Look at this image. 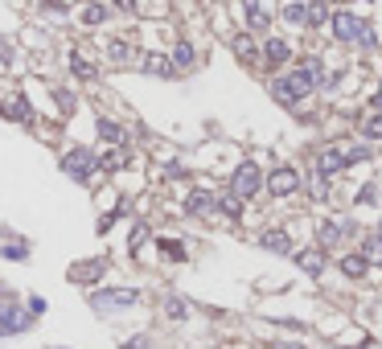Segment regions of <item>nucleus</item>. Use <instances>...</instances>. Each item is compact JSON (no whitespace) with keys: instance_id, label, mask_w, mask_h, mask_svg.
<instances>
[{"instance_id":"nucleus-34","label":"nucleus","mask_w":382,"mask_h":349,"mask_svg":"<svg viewBox=\"0 0 382 349\" xmlns=\"http://www.w3.org/2000/svg\"><path fill=\"white\" fill-rule=\"evenodd\" d=\"M169 316H177V320L185 316V300L181 296H169Z\"/></svg>"},{"instance_id":"nucleus-25","label":"nucleus","mask_w":382,"mask_h":349,"mask_svg":"<svg viewBox=\"0 0 382 349\" xmlns=\"http://www.w3.org/2000/svg\"><path fill=\"white\" fill-rule=\"evenodd\" d=\"M366 263H382V234H374V238H366Z\"/></svg>"},{"instance_id":"nucleus-18","label":"nucleus","mask_w":382,"mask_h":349,"mask_svg":"<svg viewBox=\"0 0 382 349\" xmlns=\"http://www.w3.org/2000/svg\"><path fill=\"white\" fill-rule=\"evenodd\" d=\"M325 21H329V8H325L321 0L304 4V25H325Z\"/></svg>"},{"instance_id":"nucleus-27","label":"nucleus","mask_w":382,"mask_h":349,"mask_svg":"<svg viewBox=\"0 0 382 349\" xmlns=\"http://www.w3.org/2000/svg\"><path fill=\"white\" fill-rule=\"evenodd\" d=\"M362 131H366V140H382V111L374 115V120H366V124H362Z\"/></svg>"},{"instance_id":"nucleus-5","label":"nucleus","mask_w":382,"mask_h":349,"mask_svg":"<svg viewBox=\"0 0 382 349\" xmlns=\"http://www.w3.org/2000/svg\"><path fill=\"white\" fill-rule=\"evenodd\" d=\"M263 185L271 189V197H288V193L300 189V173L296 169H271V177H267Z\"/></svg>"},{"instance_id":"nucleus-20","label":"nucleus","mask_w":382,"mask_h":349,"mask_svg":"<svg viewBox=\"0 0 382 349\" xmlns=\"http://www.w3.org/2000/svg\"><path fill=\"white\" fill-rule=\"evenodd\" d=\"M4 115H17L21 124H33V111H29V103L25 99H13V107H0Z\"/></svg>"},{"instance_id":"nucleus-28","label":"nucleus","mask_w":382,"mask_h":349,"mask_svg":"<svg viewBox=\"0 0 382 349\" xmlns=\"http://www.w3.org/2000/svg\"><path fill=\"white\" fill-rule=\"evenodd\" d=\"M148 238H152V230H148V226H144V222H140V226H136V230H132V251H140V247H144V243H148Z\"/></svg>"},{"instance_id":"nucleus-16","label":"nucleus","mask_w":382,"mask_h":349,"mask_svg":"<svg viewBox=\"0 0 382 349\" xmlns=\"http://www.w3.org/2000/svg\"><path fill=\"white\" fill-rule=\"evenodd\" d=\"M144 70H148V74H157V79H169L173 62L165 58V54H144Z\"/></svg>"},{"instance_id":"nucleus-31","label":"nucleus","mask_w":382,"mask_h":349,"mask_svg":"<svg viewBox=\"0 0 382 349\" xmlns=\"http://www.w3.org/2000/svg\"><path fill=\"white\" fill-rule=\"evenodd\" d=\"M161 251L173 255V259H185V247H181V243H173V238H161Z\"/></svg>"},{"instance_id":"nucleus-19","label":"nucleus","mask_w":382,"mask_h":349,"mask_svg":"<svg viewBox=\"0 0 382 349\" xmlns=\"http://www.w3.org/2000/svg\"><path fill=\"white\" fill-rule=\"evenodd\" d=\"M193 58H198V54H193V45H189V42H177V45H173V58H169V62H173V66H193Z\"/></svg>"},{"instance_id":"nucleus-12","label":"nucleus","mask_w":382,"mask_h":349,"mask_svg":"<svg viewBox=\"0 0 382 349\" xmlns=\"http://www.w3.org/2000/svg\"><path fill=\"white\" fill-rule=\"evenodd\" d=\"M243 8H247V25L251 29H267L271 25V13L263 8V0H243Z\"/></svg>"},{"instance_id":"nucleus-30","label":"nucleus","mask_w":382,"mask_h":349,"mask_svg":"<svg viewBox=\"0 0 382 349\" xmlns=\"http://www.w3.org/2000/svg\"><path fill=\"white\" fill-rule=\"evenodd\" d=\"M124 165H127L124 152H111V156H103V161H99V169H124Z\"/></svg>"},{"instance_id":"nucleus-7","label":"nucleus","mask_w":382,"mask_h":349,"mask_svg":"<svg viewBox=\"0 0 382 349\" xmlns=\"http://www.w3.org/2000/svg\"><path fill=\"white\" fill-rule=\"evenodd\" d=\"M349 165H345V152H337V148H325L321 156H317V177H325V181H333L337 173H345Z\"/></svg>"},{"instance_id":"nucleus-29","label":"nucleus","mask_w":382,"mask_h":349,"mask_svg":"<svg viewBox=\"0 0 382 349\" xmlns=\"http://www.w3.org/2000/svg\"><path fill=\"white\" fill-rule=\"evenodd\" d=\"M234 54H239V58H251V54H255V42L247 38V33H239V38H234Z\"/></svg>"},{"instance_id":"nucleus-39","label":"nucleus","mask_w":382,"mask_h":349,"mask_svg":"<svg viewBox=\"0 0 382 349\" xmlns=\"http://www.w3.org/2000/svg\"><path fill=\"white\" fill-rule=\"evenodd\" d=\"M127 349H148V341H144V337H136V341H127Z\"/></svg>"},{"instance_id":"nucleus-36","label":"nucleus","mask_w":382,"mask_h":349,"mask_svg":"<svg viewBox=\"0 0 382 349\" xmlns=\"http://www.w3.org/2000/svg\"><path fill=\"white\" fill-rule=\"evenodd\" d=\"M107 54H111L116 62H124V58H127V45L124 42H111V45H107Z\"/></svg>"},{"instance_id":"nucleus-10","label":"nucleus","mask_w":382,"mask_h":349,"mask_svg":"<svg viewBox=\"0 0 382 349\" xmlns=\"http://www.w3.org/2000/svg\"><path fill=\"white\" fill-rule=\"evenodd\" d=\"M263 58H267V66H284V62L292 58V49H288L284 38H267V42H263Z\"/></svg>"},{"instance_id":"nucleus-21","label":"nucleus","mask_w":382,"mask_h":349,"mask_svg":"<svg viewBox=\"0 0 382 349\" xmlns=\"http://www.w3.org/2000/svg\"><path fill=\"white\" fill-rule=\"evenodd\" d=\"M99 136H103L107 144H124V128L111 124V120H99Z\"/></svg>"},{"instance_id":"nucleus-41","label":"nucleus","mask_w":382,"mask_h":349,"mask_svg":"<svg viewBox=\"0 0 382 349\" xmlns=\"http://www.w3.org/2000/svg\"><path fill=\"white\" fill-rule=\"evenodd\" d=\"M271 349H304V346H288V341H276Z\"/></svg>"},{"instance_id":"nucleus-6","label":"nucleus","mask_w":382,"mask_h":349,"mask_svg":"<svg viewBox=\"0 0 382 349\" xmlns=\"http://www.w3.org/2000/svg\"><path fill=\"white\" fill-rule=\"evenodd\" d=\"M107 271V255H99V259H83L70 267V284H95L99 275Z\"/></svg>"},{"instance_id":"nucleus-22","label":"nucleus","mask_w":382,"mask_h":349,"mask_svg":"<svg viewBox=\"0 0 382 349\" xmlns=\"http://www.w3.org/2000/svg\"><path fill=\"white\" fill-rule=\"evenodd\" d=\"M218 210H222V214H226V218H243V202H239V197H234V193H226V197H222V202H218Z\"/></svg>"},{"instance_id":"nucleus-24","label":"nucleus","mask_w":382,"mask_h":349,"mask_svg":"<svg viewBox=\"0 0 382 349\" xmlns=\"http://www.w3.org/2000/svg\"><path fill=\"white\" fill-rule=\"evenodd\" d=\"M107 21V8L103 4H86L83 8V25H103Z\"/></svg>"},{"instance_id":"nucleus-26","label":"nucleus","mask_w":382,"mask_h":349,"mask_svg":"<svg viewBox=\"0 0 382 349\" xmlns=\"http://www.w3.org/2000/svg\"><path fill=\"white\" fill-rule=\"evenodd\" d=\"M284 21H288V25H304V4H300V0L284 4Z\"/></svg>"},{"instance_id":"nucleus-37","label":"nucleus","mask_w":382,"mask_h":349,"mask_svg":"<svg viewBox=\"0 0 382 349\" xmlns=\"http://www.w3.org/2000/svg\"><path fill=\"white\" fill-rule=\"evenodd\" d=\"M45 312V300L42 296H33V300H29V316H42Z\"/></svg>"},{"instance_id":"nucleus-17","label":"nucleus","mask_w":382,"mask_h":349,"mask_svg":"<svg viewBox=\"0 0 382 349\" xmlns=\"http://www.w3.org/2000/svg\"><path fill=\"white\" fill-rule=\"evenodd\" d=\"M321 243H337L341 234H349V222H321Z\"/></svg>"},{"instance_id":"nucleus-35","label":"nucleus","mask_w":382,"mask_h":349,"mask_svg":"<svg viewBox=\"0 0 382 349\" xmlns=\"http://www.w3.org/2000/svg\"><path fill=\"white\" fill-rule=\"evenodd\" d=\"M374 197H379V193H374V185H366V189L358 193V206H374Z\"/></svg>"},{"instance_id":"nucleus-23","label":"nucleus","mask_w":382,"mask_h":349,"mask_svg":"<svg viewBox=\"0 0 382 349\" xmlns=\"http://www.w3.org/2000/svg\"><path fill=\"white\" fill-rule=\"evenodd\" d=\"M70 70H74L83 83H90V79H95V66H90L86 58H79V54H70Z\"/></svg>"},{"instance_id":"nucleus-1","label":"nucleus","mask_w":382,"mask_h":349,"mask_svg":"<svg viewBox=\"0 0 382 349\" xmlns=\"http://www.w3.org/2000/svg\"><path fill=\"white\" fill-rule=\"evenodd\" d=\"M259 189H263V173H259V165L243 161V165L234 169V177H230V193H234L239 202H251Z\"/></svg>"},{"instance_id":"nucleus-33","label":"nucleus","mask_w":382,"mask_h":349,"mask_svg":"<svg viewBox=\"0 0 382 349\" xmlns=\"http://www.w3.org/2000/svg\"><path fill=\"white\" fill-rule=\"evenodd\" d=\"M0 255H8V259H25L29 247H25V243H17V247H0Z\"/></svg>"},{"instance_id":"nucleus-38","label":"nucleus","mask_w":382,"mask_h":349,"mask_svg":"<svg viewBox=\"0 0 382 349\" xmlns=\"http://www.w3.org/2000/svg\"><path fill=\"white\" fill-rule=\"evenodd\" d=\"M116 4H120L124 13H136V0H116Z\"/></svg>"},{"instance_id":"nucleus-15","label":"nucleus","mask_w":382,"mask_h":349,"mask_svg":"<svg viewBox=\"0 0 382 349\" xmlns=\"http://www.w3.org/2000/svg\"><path fill=\"white\" fill-rule=\"evenodd\" d=\"M271 95H276V99H280L284 107H296V103H300V95L292 90V83H288V74H284V79H271Z\"/></svg>"},{"instance_id":"nucleus-40","label":"nucleus","mask_w":382,"mask_h":349,"mask_svg":"<svg viewBox=\"0 0 382 349\" xmlns=\"http://www.w3.org/2000/svg\"><path fill=\"white\" fill-rule=\"evenodd\" d=\"M370 107H374V111H382V90L374 95V99H370Z\"/></svg>"},{"instance_id":"nucleus-9","label":"nucleus","mask_w":382,"mask_h":349,"mask_svg":"<svg viewBox=\"0 0 382 349\" xmlns=\"http://www.w3.org/2000/svg\"><path fill=\"white\" fill-rule=\"evenodd\" d=\"M296 263H300V271H304V275H312V279L325 271V255H321L317 247H304V251H296Z\"/></svg>"},{"instance_id":"nucleus-32","label":"nucleus","mask_w":382,"mask_h":349,"mask_svg":"<svg viewBox=\"0 0 382 349\" xmlns=\"http://www.w3.org/2000/svg\"><path fill=\"white\" fill-rule=\"evenodd\" d=\"M366 156H370V148H366V144H358V148H349V152H345V165H358V161H366Z\"/></svg>"},{"instance_id":"nucleus-4","label":"nucleus","mask_w":382,"mask_h":349,"mask_svg":"<svg viewBox=\"0 0 382 349\" xmlns=\"http://www.w3.org/2000/svg\"><path fill=\"white\" fill-rule=\"evenodd\" d=\"M29 325H33L29 312H21L17 305H0V337H8V333H25Z\"/></svg>"},{"instance_id":"nucleus-8","label":"nucleus","mask_w":382,"mask_h":349,"mask_svg":"<svg viewBox=\"0 0 382 349\" xmlns=\"http://www.w3.org/2000/svg\"><path fill=\"white\" fill-rule=\"evenodd\" d=\"M329 25H333V38H337V42H353L358 29H362V17H353V13H333Z\"/></svg>"},{"instance_id":"nucleus-2","label":"nucleus","mask_w":382,"mask_h":349,"mask_svg":"<svg viewBox=\"0 0 382 349\" xmlns=\"http://www.w3.org/2000/svg\"><path fill=\"white\" fill-rule=\"evenodd\" d=\"M90 305H95V312H124V308L140 305V292L136 288H107V292H95Z\"/></svg>"},{"instance_id":"nucleus-13","label":"nucleus","mask_w":382,"mask_h":349,"mask_svg":"<svg viewBox=\"0 0 382 349\" xmlns=\"http://www.w3.org/2000/svg\"><path fill=\"white\" fill-rule=\"evenodd\" d=\"M214 206H218V202H214V193H202V189H198V193H189V202H185V210H189L193 218L214 214Z\"/></svg>"},{"instance_id":"nucleus-3","label":"nucleus","mask_w":382,"mask_h":349,"mask_svg":"<svg viewBox=\"0 0 382 349\" xmlns=\"http://www.w3.org/2000/svg\"><path fill=\"white\" fill-rule=\"evenodd\" d=\"M62 173L74 177V181H90V177L99 173V161H95L86 148H74V152H66V156H62Z\"/></svg>"},{"instance_id":"nucleus-11","label":"nucleus","mask_w":382,"mask_h":349,"mask_svg":"<svg viewBox=\"0 0 382 349\" xmlns=\"http://www.w3.org/2000/svg\"><path fill=\"white\" fill-rule=\"evenodd\" d=\"M259 247H267V251H276V255H292V238H288V230H267V234L259 238Z\"/></svg>"},{"instance_id":"nucleus-14","label":"nucleus","mask_w":382,"mask_h":349,"mask_svg":"<svg viewBox=\"0 0 382 349\" xmlns=\"http://www.w3.org/2000/svg\"><path fill=\"white\" fill-rule=\"evenodd\" d=\"M337 267L349 275V279H362L366 271H370V263H366V255H341L337 259Z\"/></svg>"}]
</instances>
